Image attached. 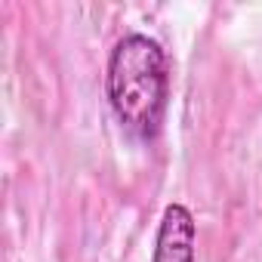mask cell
Returning <instances> with one entry per match:
<instances>
[{
    "mask_svg": "<svg viewBox=\"0 0 262 262\" xmlns=\"http://www.w3.org/2000/svg\"><path fill=\"white\" fill-rule=\"evenodd\" d=\"M194 247H198L194 213L179 201L167 204L158 222L151 262H194Z\"/></svg>",
    "mask_w": 262,
    "mask_h": 262,
    "instance_id": "7a4b0ae2",
    "label": "cell"
},
{
    "mask_svg": "<svg viewBox=\"0 0 262 262\" xmlns=\"http://www.w3.org/2000/svg\"><path fill=\"white\" fill-rule=\"evenodd\" d=\"M105 96L126 133L151 142L170 108V56L145 31H126L108 53Z\"/></svg>",
    "mask_w": 262,
    "mask_h": 262,
    "instance_id": "6da1fadb",
    "label": "cell"
}]
</instances>
